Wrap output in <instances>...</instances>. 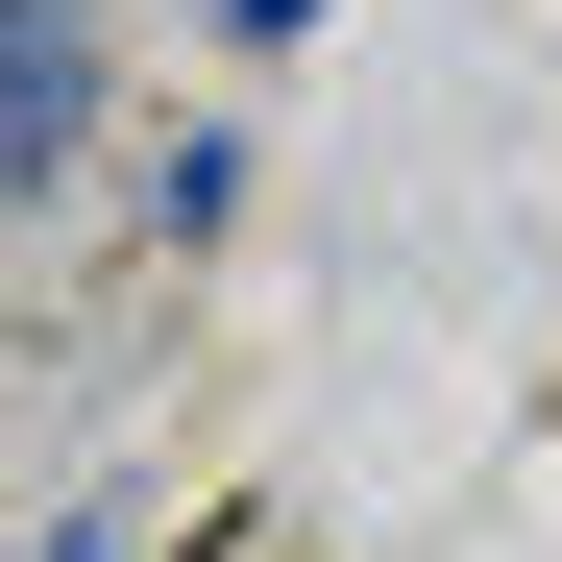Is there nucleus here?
Instances as JSON below:
<instances>
[{"mask_svg":"<svg viewBox=\"0 0 562 562\" xmlns=\"http://www.w3.org/2000/svg\"><path fill=\"white\" fill-rule=\"evenodd\" d=\"M74 147H99V25H74V0H0V171L49 196Z\"/></svg>","mask_w":562,"mask_h":562,"instance_id":"nucleus-1","label":"nucleus"},{"mask_svg":"<svg viewBox=\"0 0 562 562\" xmlns=\"http://www.w3.org/2000/svg\"><path fill=\"white\" fill-rule=\"evenodd\" d=\"M294 25H318V0H221V49H294Z\"/></svg>","mask_w":562,"mask_h":562,"instance_id":"nucleus-2","label":"nucleus"}]
</instances>
